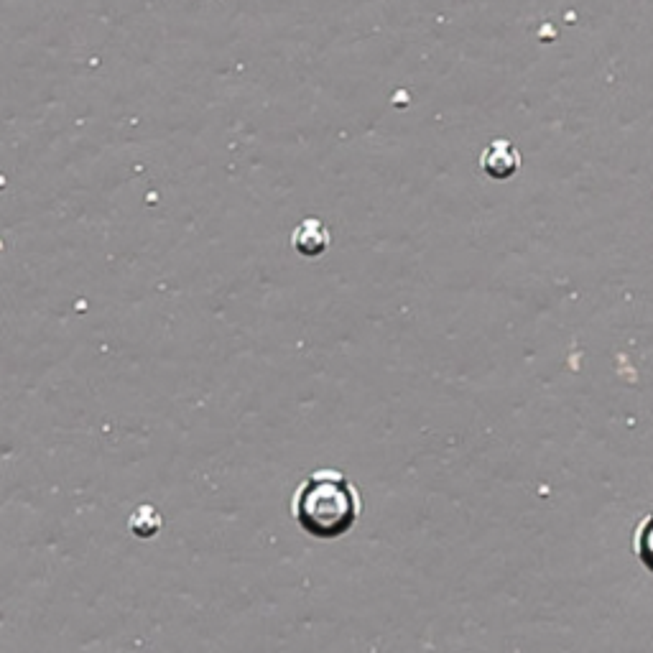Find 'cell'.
Masks as SVG:
<instances>
[{"mask_svg": "<svg viewBox=\"0 0 653 653\" xmlns=\"http://www.w3.org/2000/svg\"><path fill=\"white\" fill-rule=\"evenodd\" d=\"M291 508L301 531L317 539H337L358 523L360 493L345 472L317 470L299 485Z\"/></svg>", "mask_w": 653, "mask_h": 653, "instance_id": "6da1fadb", "label": "cell"}, {"mask_svg": "<svg viewBox=\"0 0 653 653\" xmlns=\"http://www.w3.org/2000/svg\"><path fill=\"white\" fill-rule=\"evenodd\" d=\"M480 166L488 177L511 179L521 166V156H518L516 146H511L508 141H493L480 156Z\"/></svg>", "mask_w": 653, "mask_h": 653, "instance_id": "7a4b0ae2", "label": "cell"}, {"mask_svg": "<svg viewBox=\"0 0 653 653\" xmlns=\"http://www.w3.org/2000/svg\"><path fill=\"white\" fill-rule=\"evenodd\" d=\"M294 250L304 258H319L324 250L330 248V230L319 220H304L299 228L294 230Z\"/></svg>", "mask_w": 653, "mask_h": 653, "instance_id": "3957f363", "label": "cell"}, {"mask_svg": "<svg viewBox=\"0 0 653 653\" xmlns=\"http://www.w3.org/2000/svg\"><path fill=\"white\" fill-rule=\"evenodd\" d=\"M633 549H636V559L653 574V513L646 521L638 523L636 536H633Z\"/></svg>", "mask_w": 653, "mask_h": 653, "instance_id": "277c9868", "label": "cell"}]
</instances>
